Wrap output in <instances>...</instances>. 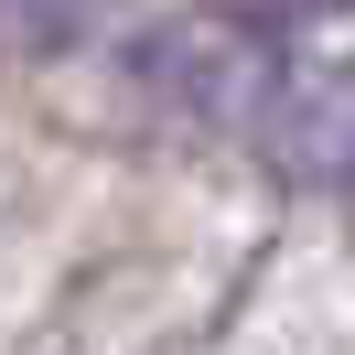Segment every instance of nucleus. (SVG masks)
<instances>
[{"label": "nucleus", "mask_w": 355, "mask_h": 355, "mask_svg": "<svg viewBox=\"0 0 355 355\" xmlns=\"http://www.w3.org/2000/svg\"><path fill=\"white\" fill-rule=\"evenodd\" d=\"M130 65H140L151 97H173V108L205 119V130H248V119H269L280 87H291L280 44H269L259 22H237V11H183V22L140 33Z\"/></svg>", "instance_id": "f257e3e1"}, {"label": "nucleus", "mask_w": 355, "mask_h": 355, "mask_svg": "<svg viewBox=\"0 0 355 355\" xmlns=\"http://www.w3.org/2000/svg\"><path fill=\"white\" fill-rule=\"evenodd\" d=\"M269 11H355V0H269Z\"/></svg>", "instance_id": "f03ea898"}, {"label": "nucleus", "mask_w": 355, "mask_h": 355, "mask_svg": "<svg viewBox=\"0 0 355 355\" xmlns=\"http://www.w3.org/2000/svg\"><path fill=\"white\" fill-rule=\"evenodd\" d=\"M22 11H44V0H0V22H22Z\"/></svg>", "instance_id": "7ed1b4c3"}]
</instances>
